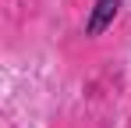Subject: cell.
I'll return each instance as SVG.
<instances>
[{
  "instance_id": "cell-1",
  "label": "cell",
  "mask_w": 131,
  "mask_h": 128,
  "mask_svg": "<svg viewBox=\"0 0 131 128\" xmlns=\"http://www.w3.org/2000/svg\"><path fill=\"white\" fill-rule=\"evenodd\" d=\"M117 11H121V0H96L92 4V14L85 21V36H99V32H106L113 18H117Z\"/></svg>"
}]
</instances>
